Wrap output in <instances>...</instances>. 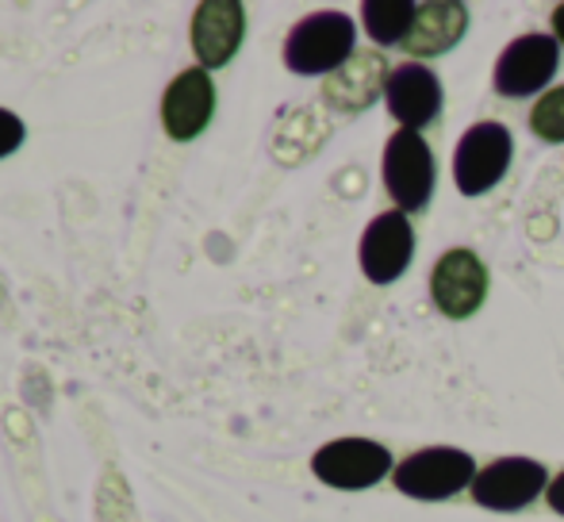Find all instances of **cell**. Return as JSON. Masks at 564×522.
I'll list each match as a JSON object with an SVG mask.
<instances>
[{
    "label": "cell",
    "instance_id": "1",
    "mask_svg": "<svg viewBox=\"0 0 564 522\" xmlns=\"http://www.w3.org/2000/svg\"><path fill=\"white\" fill-rule=\"evenodd\" d=\"M357 28L346 12H315L300 20L284 39V66L300 77L338 74L354 58Z\"/></svg>",
    "mask_w": 564,
    "mask_h": 522
},
{
    "label": "cell",
    "instance_id": "2",
    "mask_svg": "<svg viewBox=\"0 0 564 522\" xmlns=\"http://www.w3.org/2000/svg\"><path fill=\"white\" fill-rule=\"evenodd\" d=\"M476 480V461L465 449L453 446H431L419 454L403 457L395 465V488L411 500H449L460 488H473Z\"/></svg>",
    "mask_w": 564,
    "mask_h": 522
},
{
    "label": "cell",
    "instance_id": "3",
    "mask_svg": "<svg viewBox=\"0 0 564 522\" xmlns=\"http://www.w3.org/2000/svg\"><path fill=\"white\" fill-rule=\"evenodd\" d=\"M514 142L503 123H476L460 134L457 150H453V181L465 196H484L503 181L507 165H511Z\"/></svg>",
    "mask_w": 564,
    "mask_h": 522
},
{
    "label": "cell",
    "instance_id": "4",
    "mask_svg": "<svg viewBox=\"0 0 564 522\" xmlns=\"http://www.w3.org/2000/svg\"><path fill=\"white\" fill-rule=\"evenodd\" d=\"M384 188L400 211H423L434 196V154L419 131L400 128L384 146Z\"/></svg>",
    "mask_w": 564,
    "mask_h": 522
},
{
    "label": "cell",
    "instance_id": "5",
    "mask_svg": "<svg viewBox=\"0 0 564 522\" xmlns=\"http://www.w3.org/2000/svg\"><path fill=\"white\" fill-rule=\"evenodd\" d=\"M312 472L327 488L361 492V488H372L392 472V454L369 438H335L323 449H315Z\"/></svg>",
    "mask_w": 564,
    "mask_h": 522
},
{
    "label": "cell",
    "instance_id": "6",
    "mask_svg": "<svg viewBox=\"0 0 564 522\" xmlns=\"http://www.w3.org/2000/svg\"><path fill=\"white\" fill-rule=\"evenodd\" d=\"M561 66V43L553 35H519L507 43V51L496 62V93L499 97L522 100L530 93H542L557 77Z\"/></svg>",
    "mask_w": 564,
    "mask_h": 522
},
{
    "label": "cell",
    "instance_id": "7",
    "mask_svg": "<svg viewBox=\"0 0 564 522\" xmlns=\"http://www.w3.org/2000/svg\"><path fill=\"white\" fill-rule=\"evenodd\" d=\"M550 488V472L530 457H499L473 480V500L488 511H522Z\"/></svg>",
    "mask_w": 564,
    "mask_h": 522
},
{
    "label": "cell",
    "instance_id": "8",
    "mask_svg": "<svg viewBox=\"0 0 564 522\" xmlns=\"http://www.w3.org/2000/svg\"><path fill=\"white\" fill-rule=\"evenodd\" d=\"M488 296V265L473 250H446L431 269V300L446 319H468Z\"/></svg>",
    "mask_w": 564,
    "mask_h": 522
},
{
    "label": "cell",
    "instance_id": "9",
    "mask_svg": "<svg viewBox=\"0 0 564 522\" xmlns=\"http://www.w3.org/2000/svg\"><path fill=\"white\" fill-rule=\"evenodd\" d=\"M361 273L372 284H392L403 276V269L415 258V231H411L408 216L400 208L395 211H380L361 235Z\"/></svg>",
    "mask_w": 564,
    "mask_h": 522
},
{
    "label": "cell",
    "instance_id": "10",
    "mask_svg": "<svg viewBox=\"0 0 564 522\" xmlns=\"http://www.w3.org/2000/svg\"><path fill=\"white\" fill-rule=\"evenodd\" d=\"M216 112V85L212 74L200 66L181 69L170 85H165L162 97V128L173 142H193L196 134L212 123Z\"/></svg>",
    "mask_w": 564,
    "mask_h": 522
},
{
    "label": "cell",
    "instance_id": "11",
    "mask_svg": "<svg viewBox=\"0 0 564 522\" xmlns=\"http://www.w3.org/2000/svg\"><path fill=\"white\" fill-rule=\"evenodd\" d=\"M384 100H388V112H392V120L400 123V128L423 131V128H431L442 112V81L423 62H403V66H395L392 77H388Z\"/></svg>",
    "mask_w": 564,
    "mask_h": 522
},
{
    "label": "cell",
    "instance_id": "12",
    "mask_svg": "<svg viewBox=\"0 0 564 522\" xmlns=\"http://www.w3.org/2000/svg\"><path fill=\"white\" fill-rule=\"evenodd\" d=\"M246 39V8L238 0H204L193 12V51L200 69H219Z\"/></svg>",
    "mask_w": 564,
    "mask_h": 522
},
{
    "label": "cell",
    "instance_id": "13",
    "mask_svg": "<svg viewBox=\"0 0 564 522\" xmlns=\"http://www.w3.org/2000/svg\"><path fill=\"white\" fill-rule=\"evenodd\" d=\"M465 31V4H457V0H423V4H415V23H411V35L403 39V51L415 54V58H434V54L453 51Z\"/></svg>",
    "mask_w": 564,
    "mask_h": 522
},
{
    "label": "cell",
    "instance_id": "14",
    "mask_svg": "<svg viewBox=\"0 0 564 522\" xmlns=\"http://www.w3.org/2000/svg\"><path fill=\"white\" fill-rule=\"evenodd\" d=\"M392 69H388V58L380 51H357L346 66L338 69L327 81L323 97L327 105H335L338 112H365V108L377 100V93L388 85Z\"/></svg>",
    "mask_w": 564,
    "mask_h": 522
},
{
    "label": "cell",
    "instance_id": "15",
    "mask_svg": "<svg viewBox=\"0 0 564 522\" xmlns=\"http://www.w3.org/2000/svg\"><path fill=\"white\" fill-rule=\"evenodd\" d=\"M361 20L377 46H403L415 23V0H365Z\"/></svg>",
    "mask_w": 564,
    "mask_h": 522
},
{
    "label": "cell",
    "instance_id": "16",
    "mask_svg": "<svg viewBox=\"0 0 564 522\" xmlns=\"http://www.w3.org/2000/svg\"><path fill=\"white\" fill-rule=\"evenodd\" d=\"M530 131L542 142H564V85L542 93V100L530 112Z\"/></svg>",
    "mask_w": 564,
    "mask_h": 522
},
{
    "label": "cell",
    "instance_id": "17",
    "mask_svg": "<svg viewBox=\"0 0 564 522\" xmlns=\"http://www.w3.org/2000/svg\"><path fill=\"white\" fill-rule=\"evenodd\" d=\"M23 142V120L8 108H0V157H8L12 150H20Z\"/></svg>",
    "mask_w": 564,
    "mask_h": 522
},
{
    "label": "cell",
    "instance_id": "18",
    "mask_svg": "<svg viewBox=\"0 0 564 522\" xmlns=\"http://www.w3.org/2000/svg\"><path fill=\"white\" fill-rule=\"evenodd\" d=\"M545 500H550V508L557 511V515H564V472L550 480V488H545Z\"/></svg>",
    "mask_w": 564,
    "mask_h": 522
},
{
    "label": "cell",
    "instance_id": "19",
    "mask_svg": "<svg viewBox=\"0 0 564 522\" xmlns=\"http://www.w3.org/2000/svg\"><path fill=\"white\" fill-rule=\"evenodd\" d=\"M553 39L564 46V4H557L553 8Z\"/></svg>",
    "mask_w": 564,
    "mask_h": 522
}]
</instances>
